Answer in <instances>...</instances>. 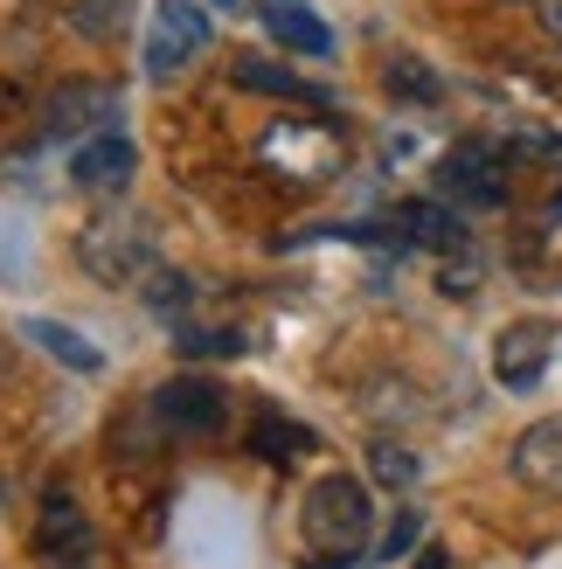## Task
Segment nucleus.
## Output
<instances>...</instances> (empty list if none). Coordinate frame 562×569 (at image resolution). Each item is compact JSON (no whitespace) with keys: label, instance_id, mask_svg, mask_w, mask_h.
<instances>
[{"label":"nucleus","instance_id":"6e6552de","mask_svg":"<svg viewBox=\"0 0 562 569\" xmlns=\"http://www.w3.org/2000/svg\"><path fill=\"white\" fill-rule=\"evenodd\" d=\"M514 479L562 500V417H542L514 438Z\"/></svg>","mask_w":562,"mask_h":569},{"label":"nucleus","instance_id":"4be33fe9","mask_svg":"<svg viewBox=\"0 0 562 569\" xmlns=\"http://www.w3.org/2000/svg\"><path fill=\"white\" fill-rule=\"evenodd\" d=\"M535 14H542V28L562 42V0H535Z\"/></svg>","mask_w":562,"mask_h":569},{"label":"nucleus","instance_id":"f3484780","mask_svg":"<svg viewBox=\"0 0 562 569\" xmlns=\"http://www.w3.org/2000/svg\"><path fill=\"white\" fill-rule=\"evenodd\" d=\"M369 459H375V479H382V487H397V493H410L417 472H424V466H417V451H403V445H375Z\"/></svg>","mask_w":562,"mask_h":569},{"label":"nucleus","instance_id":"6ab92c4d","mask_svg":"<svg viewBox=\"0 0 562 569\" xmlns=\"http://www.w3.org/2000/svg\"><path fill=\"white\" fill-rule=\"evenodd\" d=\"M147 306H153V312H188V306H194V284L174 278V271H153V278H147Z\"/></svg>","mask_w":562,"mask_h":569},{"label":"nucleus","instance_id":"20e7f679","mask_svg":"<svg viewBox=\"0 0 562 569\" xmlns=\"http://www.w3.org/2000/svg\"><path fill=\"white\" fill-rule=\"evenodd\" d=\"M438 194L444 202H465V209H500L508 202V160H500L486 139H465L438 160Z\"/></svg>","mask_w":562,"mask_h":569},{"label":"nucleus","instance_id":"9d476101","mask_svg":"<svg viewBox=\"0 0 562 569\" xmlns=\"http://www.w3.org/2000/svg\"><path fill=\"white\" fill-rule=\"evenodd\" d=\"M111 111H119V98L98 91V83H63L49 104H42V139H70L77 126H111Z\"/></svg>","mask_w":562,"mask_h":569},{"label":"nucleus","instance_id":"1a4fd4ad","mask_svg":"<svg viewBox=\"0 0 562 569\" xmlns=\"http://www.w3.org/2000/svg\"><path fill=\"white\" fill-rule=\"evenodd\" d=\"M36 549H42L49 562H83V556H91V521H83V507H77L70 493H49V500H42Z\"/></svg>","mask_w":562,"mask_h":569},{"label":"nucleus","instance_id":"f8f14e48","mask_svg":"<svg viewBox=\"0 0 562 569\" xmlns=\"http://www.w3.org/2000/svg\"><path fill=\"white\" fill-rule=\"evenodd\" d=\"M264 28H271L285 49H299V56H333V28H327L320 14H305L299 0H271V8H264Z\"/></svg>","mask_w":562,"mask_h":569},{"label":"nucleus","instance_id":"412c9836","mask_svg":"<svg viewBox=\"0 0 562 569\" xmlns=\"http://www.w3.org/2000/svg\"><path fill=\"white\" fill-rule=\"evenodd\" d=\"M389 83H397L403 98H424V104H438V91H444V83H438L424 63H397V77H389Z\"/></svg>","mask_w":562,"mask_h":569},{"label":"nucleus","instance_id":"a878e982","mask_svg":"<svg viewBox=\"0 0 562 569\" xmlns=\"http://www.w3.org/2000/svg\"><path fill=\"white\" fill-rule=\"evenodd\" d=\"M49 569H77V562H49Z\"/></svg>","mask_w":562,"mask_h":569},{"label":"nucleus","instance_id":"39448f33","mask_svg":"<svg viewBox=\"0 0 562 569\" xmlns=\"http://www.w3.org/2000/svg\"><path fill=\"white\" fill-rule=\"evenodd\" d=\"M153 417L167 423V431H188V438H209L230 423V396H222V382L209 376H174L153 389Z\"/></svg>","mask_w":562,"mask_h":569},{"label":"nucleus","instance_id":"2eb2a0df","mask_svg":"<svg viewBox=\"0 0 562 569\" xmlns=\"http://www.w3.org/2000/svg\"><path fill=\"white\" fill-rule=\"evenodd\" d=\"M397 222H403V237L424 243V250H465V222L452 209H438V202H410Z\"/></svg>","mask_w":562,"mask_h":569},{"label":"nucleus","instance_id":"423d86ee","mask_svg":"<svg viewBox=\"0 0 562 569\" xmlns=\"http://www.w3.org/2000/svg\"><path fill=\"white\" fill-rule=\"evenodd\" d=\"M549 361H555V327L549 320L500 327V340H493V376H500V389H535L549 376Z\"/></svg>","mask_w":562,"mask_h":569},{"label":"nucleus","instance_id":"7ed1b4c3","mask_svg":"<svg viewBox=\"0 0 562 569\" xmlns=\"http://www.w3.org/2000/svg\"><path fill=\"white\" fill-rule=\"evenodd\" d=\"M209 42H215V21L194 8V0H153L147 42H139V63H147L153 83H167V77H181Z\"/></svg>","mask_w":562,"mask_h":569},{"label":"nucleus","instance_id":"dca6fc26","mask_svg":"<svg viewBox=\"0 0 562 569\" xmlns=\"http://www.w3.org/2000/svg\"><path fill=\"white\" fill-rule=\"evenodd\" d=\"M126 28H132V0H77V36L119 42Z\"/></svg>","mask_w":562,"mask_h":569},{"label":"nucleus","instance_id":"5701e85b","mask_svg":"<svg viewBox=\"0 0 562 569\" xmlns=\"http://www.w3.org/2000/svg\"><path fill=\"white\" fill-rule=\"evenodd\" d=\"M417 569H452V562H444V549H424V556H417Z\"/></svg>","mask_w":562,"mask_h":569},{"label":"nucleus","instance_id":"b1692460","mask_svg":"<svg viewBox=\"0 0 562 569\" xmlns=\"http://www.w3.org/2000/svg\"><path fill=\"white\" fill-rule=\"evenodd\" d=\"M313 569H354V556H320Z\"/></svg>","mask_w":562,"mask_h":569},{"label":"nucleus","instance_id":"0eeeda50","mask_svg":"<svg viewBox=\"0 0 562 569\" xmlns=\"http://www.w3.org/2000/svg\"><path fill=\"white\" fill-rule=\"evenodd\" d=\"M132 174H139V153H132L126 132H91L70 153V181L91 188V194H119V188H132Z\"/></svg>","mask_w":562,"mask_h":569},{"label":"nucleus","instance_id":"f03ea898","mask_svg":"<svg viewBox=\"0 0 562 569\" xmlns=\"http://www.w3.org/2000/svg\"><path fill=\"white\" fill-rule=\"evenodd\" d=\"M77 264L91 271L98 284H147L160 271V237H153V222L147 216H132V209H104L83 222V237H77Z\"/></svg>","mask_w":562,"mask_h":569},{"label":"nucleus","instance_id":"ddd939ff","mask_svg":"<svg viewBox=\"0 0 562 569\" xmlns=\"http://www.w3.org/2000/svg\"><path fill=\"white\" fill-rule=\"evenodd\" d=\"M320 438L305 431V423H292V417H278V410H264L258 423H250V451H258V459H271V466H292L299 451H313Z\"/></svg>","mask_w":562,"mask_h":569},{"label":"nucleus","instance_id":"4468645a","mask_svg":"<svg viewBox=\"0 0 562 569\" xmlns=\"http://www.w3.org/2000/svg\"><path fill=\"white\" fill-rule=\"evenodd\" d=\"M237 83H243V91H264V98L327 104V91H320V83H305V77H292V70H278V63H264V56H237Z\"/></svg>","mask_w":562,"mask_h":569},{"label":"nucleus","instance_id":"393cba45","mask_svg":"<svg viewBox=\"0 0 562 569\" xmlns=\"http://www.w3.org/2000/svg\"><path fill=\"white\" fill-rule=\"evenodd\" d=\"M8 361H14V348H8V340H0V376H8Z\"/></svg>","mask_w":562,"mask_h":569},{"label":"nucleus","instance_id":"aec40b11","mask_svg":"<svg viewBox=\"0 0 562 569\" xmlns=\"http://www.w3.org/2000/svg\"><path fill=\"white\" fill-rule=\"evenodd\" d=\"M417 542H424V515H397V521H389V535H382V562H397V556H410Z\"/></svg>","mask_w":562,"mask_h":569},{"label":"nucleus","instance_id":"9b49d317","mask_svg":"<svg viewBox=\"0 0 562 569\" xmlns=\"http://www.w3.org/2000/svg\"><path fill=\"white\" fill-rule=\"evenodd\" d=\"M21 340H28V348H42L56 368H77V376H98V368H104L98 340L77 333V327H63V320H21Z\"/></svg>","mask_w":562,"mask_h":569},{"label":"nucleus","instance_id":"a211bd4d","mask_svg":"<svg viewBox=\"0 0 562 569\" xmlns=\"http://www.w3.org/2000/svg\"><path fill=\"white\" fill-rule=\"evenodd\" d=\"M181 355H243L237 327H188L181 320Z\"/></svg>","mask_w":562,"mask_h":569},{"label":"nucleus","instance_id":"f257e3e1","mask_svg":"<svg viewBox=\"0 0 562 569\" xmlns=\"http://www.w3.org/2000/svg\"><path fill=\"white\" fill-rule=\"evenodd\" d=\"M299 535H305V549L313 556H354L375 542V500L361 479L348 472H327L305 487V507H299Z\"/></svg>","mask_w":562,"mask_h":569}]
</instances>
